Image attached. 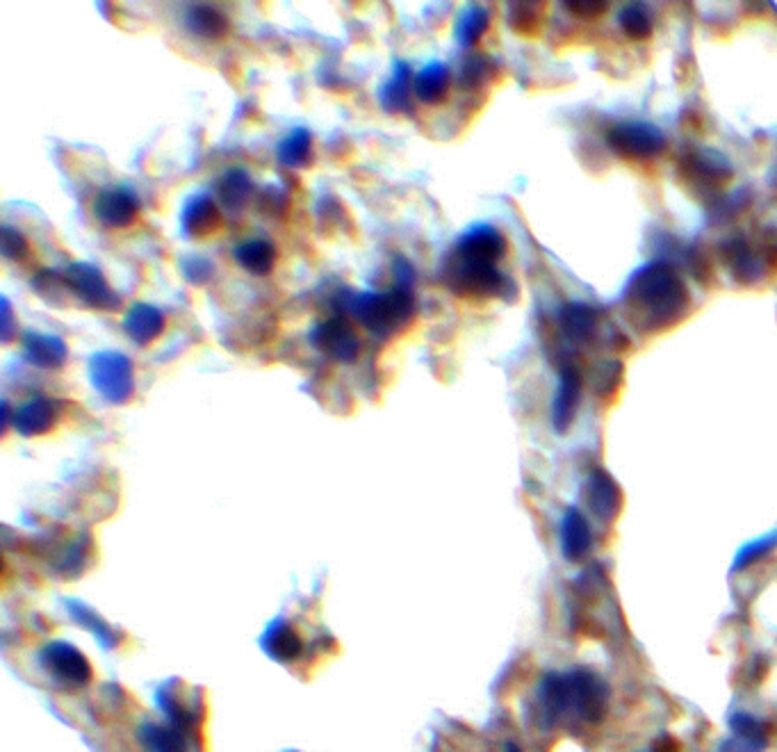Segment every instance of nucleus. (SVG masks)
Listing matches in <instances>:
<instances>
[{
	"instance_id": "5701e85b",
	"label": "nucleus",
	"mask_w": 777,
	"mask_h": 752,
	"mask_svg": "<svg viewBox=\"0 0 777 752\" xmlns=\"http://www.w3.org/2000/svg\"><path fill=\"white\" fill-rule=\"evenodd\" d=\"M686 165H689V174L693 181L700 185L705 183L707 187L725 185L734 174L730 162L716 151H698L695 155H691Z\"/></svg>"
},
{
	"instance_id": "4468645a",
	"label": "nucleus",
	"mask_w": 777,
	"mask_h": 752,
	"mask_svg": "<svg viewBox=\"0 0 777 752\" xmlns=\"http://www.w3.org/2000/svg\"><path fill=\"white\" fill-rule=\"evenodd\" d=\"M538 723L543 727H556L568 718V686L566 673H547L536 689Z\"/></svg>"
},
{
	"instance_id": "ea45409f",
	"label": "nucleus",
	"mask_w": 777,
	"mask_h": 752,
	"mask_svg": "<svg viewBox=\"0 0 777 752\" xmlns=\"http://www.w3.org/2000/svg\"><path fill=\"white\" fill-rule=\"evenodd\" d=\"M718 752H764L762 746H757V743H750L746 739H739V737H732L721 741V746H718Z\"/></svg>"
},
{
	"instance_id": "393cba45",
	"label": "nucleus",
	"mask_w": 777,
	"mask_h": 752,
	"mask_svg": "<svg viewBox=\"0 0 777 752\" xmlns=\"http://www.w3.org/2000/svg\"><path fill=\"white\" fill-rule=\"evenodd\" d=\"M408 83H411V69H408L406 62H397L395 73L386 80V85L379 92L381 108L390 114L411 108V85Z\"/></svg>"
},
{
	"instance_id": "c9c22d12",
	"label": "nucleus",
	"mask_w": 777,
	"mask_h": 752,
	"mask_svg": "<svg viewBox=\"0 0 777 752\" xmlns=\"http://www.w3.org/2000/svg\"><path fill=\"white\" fill-rule=\"evenodd\" d=\"M181 272L192 285H206L215 276V265H212V260L192 253V256L181 260Z\"/></svg>"
},
{
	"instance_id": "0eeeda50",
	"label": "nucleus",
	"mask_w": 777,
	"mask_h": 752,
	"mask_svg": "<svg viewBox=\"0 0 777 752\" xmlns=\"http://www.w3.org/2000/svg\"><path fill=\"white\" fill-rule=\"evenodd\" d=\"M39 664L51 673L53 680L67 686H85L92 682V666L87 657L71 643L55 641L39 652Z\"/></svg>"
},
{
	"instance_id": "e433bc0d",
	"label": "nucleus",
	"mask_w": 777,
	"mask_h": 752,
	"mask_svg": "<svg viewBox=\"0 0 777 752\" xmlns=\"http://www.w3.org/2000/svg\"><path fill=\"white\" fill-rule=\"evenodd\" d=\"M0 249H3V256L7 260H23L28 256V240L23 237L19 231H14V228L5 226L3 228V237H0Z\"/></svg>"
},
{
	"instance_id": "6e6552de",
	"label": "nucleus",
	"mask_w": 777,
	"mask_h": 752,
	"mask_svg": "<svg viewBox=\"0 0 777 752\" xmlns=\"http://www.w3.org/2000/svg\"><path fill=\"white\" fill-rule=\"evenodd\" d=\"M169 718L167 725L144 723L139 727L137 739L146 752H187L190 748L192 716L183 709H171Z\"/></svg>"
},
{
	"instance_id": "473e14b6",
	"label": "nucleus",
	"mask_w": 777,
	"mask_h": 752,
	"mask_svg": "<svg viewBox=\"0 0 777 752\" xmlns=\"http://www.w3.org/2000/svg\"><path fill=\"white\" fill-rule=\"evenodd\" d=\"M730 730L734 737L757 743V746L762 748L768 746V725L764 721H759L757 716L746 714V711H739V714H734L730 718Z\"/></svg>"
},
{
	"instance_id": "a19ab883",
	"label": "nucleus",
	"mask_w": 777,
	"mask_h": 752,
	"mask_svg": "<svg viewBox=\"0 0 777 752\" xmlns=\"http://www.w3.org/2000/svg\"><path fill=\"white\" fill-rule=\"evenodd\" d=\"M568 10L570 12H577V14H602L604 10H607V5H604V3H591V0H588V3H570L568 5Z\"/></svg>"
},
{
	"instance_id": "f3484780",
	"label": "nucleus",
	"mask_w": 777,
	"mask_h": 752,
	"mask_svg": "<svg viewBox=\"0 0 777 752\" xmlns=\"http://www.w3.org/2000/svg\"><path fill=\"white\" fill-rule=\"evenodd\" d=\"M57 415H60V402H57V399L39 395L19 406V411L14 415V427L21 436L26 438L44 436V433H48L55 427Z\"/></svg>"
},
{
	"instance_id": "bb28decb",
	"label": "nucleus",
	"mask_w": 777,
	"mask_h": 752,
	"mask_svg": "<svg viewBox=\"0 0 777 752\" xmlns=\"http://www.w3.org/2000/svg\"><path fill=\"white\" fill-rule=\"evenodd\" d=\"M235 263L256 276H267L276 265V249L267 240H249L235 247Z\"/></svg>"
},
{
	"instance_id": "79ce46f5",
	"label": "nucleus",
	"mask_w": 777,
	"mask_h": 752,
	"mask_svg": "<svg viewBox=\"0 0 777 752\" xmlns=\"http://www.w3.org/2000/svg\"><path fill=\"white\" fill-rule=\"evenodd\" d=\"M12 335V308H10V301L3 299V340L7 342Z\"/></svg>"
},
{
	"instance_id": "2eb2a0df",
	"label": "nucleus",
	"mask_w": 777,
	"mask_h": 752,
	"mask_svg": "<svg viewBox=\"0 0 777 752\" xmlns=\"http://www.w3.org/2000/svg\"><path fill=\"white\" fill-rule=\"evenodd\" d=\"M584 497L593 516L602 522H611L623 509V490L604 470H593L588 474Z\"/></svg>"
},
{
	"instance_id": "423d86ee",
	"label": "nucleus",
	"mask_w": 777,
	"mask_h": 752,
	"mask_svg": "<svg viewBox=\"0 0 777 752\" xmlns=\"http://www.w3.org/2000/svg\"><path fill=\"white\" fill-rule=\"evenodd\" d=\"M89 381L105 402L126 404L135 392V374L130 358L119 351H98L89 358Z\"/></svg>"
},
{
	"instance_id": "c756f323",
	"label": "nucleus",
	"mask_w": 777,
	"mask_h": 752,
	"mask_svg": "<svg viewBox=\"0 0 777 752\" xmlns=\"http://www.w3.org/2000/svg\"><path fill=\"white\" fill-rule=\"evenodd\" d=\"M278 162L283 167H306L313 155V135L306 128H294L276 149Z\"/></svg>"
},
{
	"instance_id": "412c9836",
	"label": "nucleus",
	"mask_w": 777,
	"mask_h": 752,
	"mask_svg": "<svg viewBox=\"0 0 777 752\" xmlns=\"http://www.w3.org/2000/svg\"><path fill=\"white\" fill-rule=\"evenodd\" d=\"M124 331L130 340L139 347H146L155 342L165 331V315L160 308L151 304H135L128 308L124 317Z\"/></svg>"
},
{
	"instance_id": "72a5a7b5",
	"label": "nucleus",
	"mask_w": 777,
	"mask_h": 752,
	"mask_svg": "<svg viewBox=\"0 0 777 752\" xmlns=\"http://www.w3.org/2000/svg\"><path fill=\"white\" fill-rule=\"evenodd\" d=\"M493 71H495V64L490 57L474 53L463 62L458 78H461V83L465 87H481L484 83H488L490 76H493Z\"/></svg>"
},
{
	"instance_id": "9d476101",
	"label": "nucleus",
	"mask_w": 777,
	"mask_h": 752,
	"mask_svg": "<svg viewBox=\"0 0 777 752\" xmlns=\"http://www.w3.org/2000/svg\"><path fill=\"white\" fill-rule=\"evenodd\" d=\"M556 324L570 347H588L600 333V313L586 301H568L556 313Z\"/></svg>"
},
{
	"instance_id": "1a4fd4ad",
	"label": "nucleus",
	"mask_w": 777,
	"mask_h": 752,
	"mask_svg": "<svg viewBox=\"0 0 777 752\" xmlns=\"http://www.w3.org/2000/svg\"><path fill=\"white\" fill-rule=\"evenodd\" d=\"M582 372L577 370L572 363H561L559 365V383H556V390L552 395V406H550V420H552V429L556 433H568L572 422L577 418L579 411V402H582Z\"/></svg>"
},
{
	"instance_id": "f704fd0d",
	"label": "nucleus",
	"mask_w": 777,
	"mask_h": 752,
	"mask_svg": "<svg viewBox=\"0 0 777 752\" xmlns=\"http://www.w3.org/2000/svg\"><path fill=\"white\" fill-rule=\"evenodd\" d=\"M773 547H777V531H771V534H766L762 538H755V541H750L748 545H743L739 554H736L734 559V570H743L752 566V563L764 559L768 552L773 550Z\"/></svg>"
},
{
	"instance_id": "37998d69",
	"label": "nucleus",
	"mask_w": 777,
	"mask_h": 752,
	"mask_svg": "<svg viewBox=\"0 0 777 752\" xmlns=\"http://www.w3.org/2000/svg\"><path fill=\"white\" fill-rule=\"evenodd\" d=\"M506 752H522L515 743H506Z\"/></svg>"
},
{
	"instance_id": "c85d7f7f",
	"label": "nucleus",
	"mask_w": 777,
	"mask_h": 752,
	"mask_svg": "<svg viewBox=\"0 0 777 752\" xmlns=\"http://www.w3.org/2000/svg\"><path fill=\"white\" fill-rule=\"evenodd\" d=\"M263 645H265V650L269 652V657L281 661V664H290V661L299 657L301 648H304L299 634L294 632L290 625H276V627L269 629L267 636L263 639Z\"/></svg>"
},
{
	"instance_id": "9b49d317",
	"label": "nucleus",
	"mask_w": 777,
	"mask_h": 752,
	"mask_svg": "<svg viewBox=\"0 0 777 752\" xmlns=\"http://www.w3.org/2000/svg\"><path fill=\"white\" fill-rule=\"evenodd\" d=\"M69 288L76 292V297L83 299V304L96 310H112L119 308V297L112 292V288L105 281V276L98 272L96 267L87 263H76L69 267L67 276Z\"/></svg>"
},
{
	"instance_id": "ddd939ff",
	"label": "nucleus",
	"mask_w": 777,
	"mask_h": 752,
	"mask_svg": "<svg viewBox=\"0 0 777 752\" xmlns=\"http://www.w3.org/2000/svg\"><path fill=\"white\" fill-rule=\"evenodd\" d=\"M506 249V237L497 231L495 226L490 224H474L465 231L461 237H458L454 253L463 258H472V260H484V263H495L504 258Z\"/></svg>"
},
{
	"instance_id": "cd10ccee",
	"label": "nucleus",
	"mask_w": 777,
	"mask_h": 752,
	"mask_svg": "<svg viewBox=\"0 0 777 752\" xmlns=\"http://www.w3.org/2000/svg\"><path fill=\"white\" fill-rule=\"evenodd\" d=\"M490 26V12L484 5H468L463 7V12L458 14L454 37L461 46H474L484 37V32Z\"/></svg>"
},
{
	"instance_id": "4be33fe9",
	"label": "nucleus",
	"mask_w": 777,
	"mask_h": 752,
	"mask_svg": "<svg viewBox=\"0 0 777 752\" xmlns=\"http://www.w3.org/2000/svg\"><path fill=\"white\" fill-rule=\"evenodd\" d=\"M723 253L736 281L755 283L762 279L764 260L755 249L750 247L748 240H743V237H732L730 242L723 244Z\"/></svg>"
},
{
	"instance_id": "39448f33",
	"label": "nucleus",
	"mask_w": 777,
	"mask_h": 752,
	"mask_svg": "<svg viewBox=\"0 0 777 752\" xmlns=\"http://www.w3.org/2000/svg\"><path fill=\"white\" fill-rule=\"evenodd\" d=\"M607 146L618 158L632 162H648L666 151L668 140L664 130L650 121H618L607 130Z\"/></svg>"
},
{
	"instance_id": "c03bdc74",
	"label": "nucleus",
	"mask_w": 777,
	"mask_h": 752,
	"mask_svg": "<svg viewBox=\"0 0 777 752\" xmlns=\"http://www.w3.org/2000/svg\"><path fill=\"white\" fill-rule=\"evenodd\" d=\"M652 752H654V750H652Z\"/></svg>"
},
{
	"instance_id": "20e7f679",
	"label": "nucleus",
	"mask_w": 777,
	"mask_h": 752,
	"mask_svg": "<svg viewBox=\"0 0 777 752\" xmlns=\"http://www.w3.org/2000/svg\"><path fill=\"white\" fill-rule=\"evenodd\" d=\"M568 718L584 725H600L609 714L611 691L600 675L588 668H575L566 673Z\"/></svg>"
},
{
	"instance_id": "b1692460",
	"label": "nucleus",
	"mask_w": 777,
	"mask_h": 752,
	"mask_svg": "<svg viewBox=\"0 0 777 752\" xmlns=\"http://www.w3.org/2000/svg\"><path fill=\"white\" fill-rule=\"evenodd\" d=\"M452 85V71L443 62H429L415 78V94L422 103L438 105L449 96Z\"/></svg>"
},
{
	"instance_id": "a211bd4d",
	"label": "nucleus",
	"mask_w": 777,
	"mask_h": 752,
	"mask_svg": "<svg viewBox=\"0 0 777 752\" xmlns=\"http://www.w3.org/2000/svg\"><path fill=\"white\" fill-rule=\"evenodd\" d=\"M181 224L183 231L190 235L192 240H203V237H208L222 228V212H219V206L210 196H192L183 208Z\"/></svg>"
},
{
	"instance_id": "f257e3e1",
	"label": "nucleus",
	"mask_w": 777,
	"mask_h": 752,
	"mask_svg": "<svg viewBox=\"0 0 777 752\" xmlns=\"http://www.w3.org/2000/svg\"><path fill=\"white\" fill-rule=\"evenodd\" d=\"M623 304L636 329L661 333L682 320L691 297L677 269L666 260L652 258L629 274Z\"/></svg>"
},
{
	"instance_id": "58836bf2",
	"label": "nucleus",
	"mask_w": 777,
	"mask_h": 752,
	"mask_svg": "<svg viewBox=\"0 0 777 752\" xmlns=\"http://www.w3.org/2000/svg\"><path fill=\"white\" fill-rule=\"evenodd\" d=\"M620 376H623V367H620L618 361L602 363V367L595 374V390L602 392V386H607V395H609L611 388L618 386Z\"/></svg>"
},
{
	"instance_id": "6ab92c4d",
	"label": "nucleus",
	"mask_w": 777,
	"mask_h": 752,
	"mask_svg": "<svg viewBox=\"0 0 777 752\" xmlns=\"http://www.w3.org/2000/svg\"><path fill=\"white\" fill-rule=\"evenodd\" d=\"M593 545V531L579 509H568L561 518V552L570 563L588 557Z\"/></svg>"
},
{
	"instance_id": "a878e982",
	"label": "nucleus",
	"mask_w": 777,
	"mask_h": 752,
	"mask_svg": "<svg viewBox=\"0 0 777 752\" xmlns=\"http://www.w3.org/2000/svg\"><path fill=\"white\" fill-rule=\"evenodd\" d=\"M185 26L199 39H222L228 32V19L212 5H194L187 10Z\"/></svg>"
},
{
	"instance_id": "7ed1b4c3",
	"label": "nucleus",
	"mask_w": 777,
	"mask_h": 752,
	"mask_svg": "<svg viewBox=\"0 0 777 752\" xmlns=\"http://www.w3.org/2000/svg\"><path fill=\"white\" fill-rule=\"evenodd\" d=\"M443 281L458 297L490 299L515 292V283L495 263L456 256L452 251L443 265Z\"/></svg>"
},
{
	"instance_id": "f8f14e48",
	"label": "nucleus",
	"mask_w": 777,
	"mask_h": 752,
	"mask_svg": "<svg viewBox=\"0 0 777 752\" xmlns=\"http://www.w3.org/2000/svg\"><path fill=\"white\" fill-rule=\"evenodd\" d=\"M310 340L326 356L340 363L354 361L358 351H361V338H358L354 326L345 317H331L329 322L320 324L310 333Z\"/></svg>"
},
{
	"instance_id": "2f4dec72",
	"label": "nucleus",
	"mask_w": 777,
	"mask_h": 752,
	"mask_svg": "<svg viewBox=\"0 0 777 752\" xmlns=\"http://www.w3.org/2000/svg\"><path fill=\"white\" fill-rule=\"evenodd\" d=\"M251 176L244 169H231L222 176V181L217 185V196L226 208L237 210L249 201L251 196Z\"/></svg>"
},
{
	"instance_id": "f03ea898",
	"label": "nucleus",
	"mask_w": 777,
	"mask_h": 752,
	"mask_svg": "<svg viewBox=\"0 0 777 752\" xmlns=\"http://www.w3.org/2000/svg\"><path fill=\"white\" fill-rule=\"evenodd\" d=\"M345 306L351 315L358 317L367 331L374 335L395 333L413 320L415 299L411 288L397 285L386 294L379 292H361V294H345Z\"/></svg>"
},
{
	"instance_id": "aec40b11",
	"label": "nucleus",
	"mask_w": 777,
	"mask_h": 752,
	"mask_svg": "<svg viewBox=\"0 0 777 752\" xmlns=\"http://www.w3.org/2000/svg\"><path fill=\"white\" fill-rule=\"evenodd\" d=\"M23 356L26 361L42 370H60L67 363V342L57 335L46 333H26L23 338Z\"/></svg>"
},
{
	"instance_id": "4c0bfd02",
	"label": "nucleus",
	"mask_w": 777,
	"mask_h": 752,
	"mask_svg": "<svg viewBox=\"0 0 777 752\" xmlns=\"http://www.w3.org/2000/svg\"><path fill=\"white\" fill-rule=\"evenodd\" d=\"M73 609H76V611H71V613H76V616H78V620H80V623H85L87 627H92V629H94V634L98 636V639H101L103 643H108V645H114V636H112V629H110L108 625H105V623H103V620H101V618H96V616H94V611H87V609H78V607H73ZM92 629H89V632H92Z\"/></svg>"
},
{
	"instance_id": "dca6fc26",
	"label": "nucleus",
	"mask_w": 777,
	"mask_h": 752,
	"mask_svg": "<svg viewBox=\"0 0 777 752\" xmlns=\"http://www.w3.org/2000/svg\"><path fill=\"white\" fill-rule=\"evenodd\" d=\"M137 215L139 203L128 190H105L94 201V217L105 228H126L135 224Z\"/></svg>"
},
{
	"instance_id": "7c9ffc66",
	"label": "nucleus",
	"mask_w": 777,
	"mask_h": 752,
	"mask_svg": "<svg viewBox=\"0 0 777 752\" xmlns=\"http://www.w3.org/2000/svg\"><path fill=\"white\" fill-rule=\"evenodd\" d=\"M618 26L625 32L629 39H648L654 28V14L652 7L645 3H629L623 5V10L618 12Z\"/></svg>"
}]
</instances>
